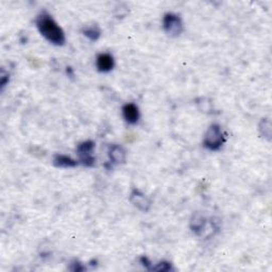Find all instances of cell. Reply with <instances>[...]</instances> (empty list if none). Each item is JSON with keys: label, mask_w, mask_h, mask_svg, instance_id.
Returning <instances> with one entry per match:
<instances>
[{"label": "cell", "mask_w": 272, "mask_h": 272, "mask_svg": "<svg viewBox=\"0 0 272 272\" xmlns=\"http://www.w3.org/2000/svg\"><path fill=\"white\" fill-rule=\"evenodd\" d=\"M53 164L57 167H61V168H72L77 166V161H74L73 158H71L68 155L57 154V155H54Z\"/></svg>", "instance_id": "9c48e42d"}, {"label": "cell", "mask_w": 272, "mask_h": 272, "mask_svg": "<svg viewBox=\"0 0 272 272\" xmlns=\"http://www.w3.org/2000/svg\"><path fill=\"white\" fill-rule=\"evenodd\" d=\"M109 157L113 164H124L127 158V152L119 145H111L109 148Z\"/></svg>", "instance_id": "ba28073f"}, {"label": "cell", "mask_w": 272, "mask_h": 272, "mask_svg": "<svg viewBox=\"0 0 272 272\" xmlns=\"http://www.w3.org/2000/svg\"><path fill=\"white\" fill-rule=\"evenodd\" d=\"M82 33L86 37H88L90 41H97L101 35V31L99 29V27L96 25L85 26L82 29Z\"/></svg>", "instance_id": "30bf717a"}, {"label": "cell", "mask_w": 272, "mask_h": 272, "mask_svg": "<svg viewBox=\"0 0 272 272\" xmlns=\"http://www.w3.org/2000/svg\"><path fill=\"white\" fill-rule=\"evenodd\" d=\"M94 150H95V143L92 140L82 142L77 147V153L80 162L84 165L90 167L95 164V156H94Z\"/></svg>", "instance_id": "277c9868"}, {"label": "cell", "mask_w": 272, "mask_h": 272, "mask_svg": "<svg viewBox=\"0 0 272 272\" xmlns=\"http://www.w3.org/2000/svg\"><path fill=\"white\" fill-rule=\"evenodd\" d=\"M36 27L40 33L51 44L55 46H63L66 42L63 29L47 11L41 12L37 16Z\"/></svg>", "instance_id": "6da1fadb"}, {"label": "cell", "mask_w": 272, "mask_h": 272, "mask_svg": "<svg viewBox=\"0 0 272 272\" xmlns=\"http://www.w3.org/2000/svg\"><path fill=\"white\" fill-rule=\"evenodd\" d=\"M163 28L169 36H179L183 31V24L180 16L174 13H166L163 17Z\"/></svg>", "instance_id": "3957f363"}, {"label": "cell", "mask_w": 272, "mask_h": 272, "mask_svg": "<svg viewBox=\"0 0 272 272\" xmlns=\"http://www.w3.org/2000/svg\"><path fill=\"white\" fill-rule=\"evenodd\" d=\"M224 140H226V137H224L221 127L217 124H214L206 131L203 145L211 151H217L224 144Z\"/></svg>", "instance_id": "7a4b0ae2"}, {"label": "cell", "mask_w": 272, "mask_h": 272, "mask_svg": "<svg viewBox=\"0 0 272 272\" xmlns=\"http://www.w3.org/2000/svg\"><path fill=\"white\" fill-rule=\"evenodd\" d=\"M123 116L128 124L130 125L137 124L140 117L138 107L134 105V103H126L123 107Z\"/></svg>", "instance_id": "52a82bcc"}, {"label": "cell", "mask_w": 272, "mask_h": 272, "mask_svg": "<svg viewBox=\"0 0 272 272\" xmlns=\"http://www.w3.org/2000/svg\"><path fill=\"white\" fill-rule=\"evenodd\" d=\"M115 66V61L113 55L108 52L98 54L96 59V67L100 72H109Z\"/></svg>", "instance_id": "8992f818"}, {"label": "cell", "mask_w": 272, "mask_h": 272, "mask_svg": "<svg viewBox=\"0 0 272 272\" xmlns=\"http://www.w3.org/2000/svg\"><path fill=\"white\" fill-rule=\"evenodd\" d=\"M130 201L132 202V204L139 211L148 212L150 208H151V201H150V199L145 194L139 192L138 190H134L132 193H131Z\"/></svg>", "instance_id": "5b68a950"}]
</instances>
